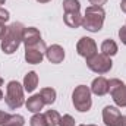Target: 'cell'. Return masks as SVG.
I'll use <instances>...</instances> for the list:
<instances>
[{
	"mask_svg": "<svg viewBox=\"0 0 126 126\" xmlns=\"http://www.w3.org/2000/svg\"><path fill=\"white\" fill-rule=\"evenodd\" d=\"M25 27L21 22H13L12 25L7 27V31L1 40V50L6 54H13L18 47L22 43V35H24Z\"/></svg>",
	"mask_w": 126,
	"mask_h": 126,
	"instance_id": "obj_1",
	"label": "cell"
},
{
	"mask_svg": "<svg viewBox=\"0 0 126 126\" xmlns=\"http://www.w3.org/2000/svg\"><path fill=\"white\" fill-rule=\"evenodd\" d=\"M106 12L101 6H88L82 18V27L90 32H98L103 28Z\"/></svg>",
	"mask_w": 126,
	"mask_h": 126,
	"instance_id": "obj_2",
	"label": "cell"
},
{
	"mask_svg": "<svg viewBox=\"0 0 126 126\" xmlns=\"http://www.w3.org/2000/svg\"><path fill=\"white\" fill-rule=\"evenodd\" d=\"M63 19L69 28H79L82 25V15H81V3L79 0H63Z\"/></svg>",
	"mask_w": 126,
	"mask_h": 126,
	"instance_id": "obj_3",
	"label": "cell"
},
{
	"mask_svg": "<svg viewBox=\"0 0 126 126\" xmlns=\"http://www.w3.org/2000/svg\"><path fill=\"white\" fill-rule=\"evenodd\" d=\"M72 103L75 106V109L81 113H85L91 109L93 106V100H91V90L87 85H78L73 90L72 94Z\"/></svg>",
	"mask_w": 126,
	"mask_h": 126,
	"instance_id": "obj_4",
	"label": "cell"
},
{
	"mask_svg": "<svg viewBox=\"0 0 126 126\" xmlns=\"http://www.w3.org/2000/svg\"><path fill=\"white\" fill-rule=\"evenodd\" d=\"M4 101L9 109L16 110L24 104V88L18 81H10L6 87V97Z\"/></svg>",
	"mask_w": 126,
	"mask_h": 126,
	"instance_id": "obj_5",
	"label": "cell"
},
{
	"mask_svg": "<svg viewBox=\"0 0 126 126\" xmlns=\"http://www.w3.org/2000/svg\"><path fill=\"white\" fill-rule=\"evenodd\" d=\"M87 66L95 72V73H98V75H103V73H107V72H110V69H111V66H113V62H111V59L109 57V56H106V54H98V53H95L94 56H91V57H88L87 59Z\"/></svg>",
	"mask_w": 126,
	"mask_h": 126,
	"instance_id": "obj_6",
	"label": "cell"
},
{
	"mask_svg": "<svg viewBox=\"0 0 126 126\" xmlns=\"http://www.w3.org/2000/svg\"><path fill=\"white\" fill-rule=\"evenodd\" d=\"M109 93L117 107H126V85L120 79L114 78L109 81Z\"/></svg>",
	"mask_w": 126,
	"mask_h": 126,
	"instance_id": "obj_7",
	"label": "cell"
},
{
	"mask_svg": "<svg viewBox=\"0 0 126 126\" xmlns=\"http://www.w3.org/2000/svg\"><path fill=\"white\" fill-rule=\"evenodd\" d=\"M103 122L106 126H126V117L114 106H106L103 110Z\"/></svg>",
	"mask_w": 126,
	"mask_h": 126,
	"instance_id": "obj_8",
	"label": "cell"
},
{
	"mask_svg": "<svg viewBox=\"0 0 126 126\" xmlns=\"http://www.w3.org/2000/svg\"><path fill=\"white\" fill-rule=\"evenodd\" d=\"M46 50H47V46L43 40H40L37 44L30 46V47H25V60L31 64H38V63L43 62L44 59V54H46Z\"/></svg>",
	"mask_w": 126,
	"mask_h": 126,
	"instance_id": "obj_9",
	"label": "cell"
},
{
	"mask_svg": "<svg viewBox=\"0 0 126 126\" xmlns=\"http://www.w3.org/2000/svg\"><path fill=\"white\" fill-rule=\"evenodd\" d=\"M76 51H78L79 56L88 59V57L94 56L95 53H97V44H95V41L93 38H90V37H82V38L78 41V44H76Z\"/></svg>",
	"mask_w": 126,
	"mask_h": 126,
	"instance_id": "obj_10",
	"label": "cell"
},
{
	"mask_svg": "<svg viewBox=\"0 0 126 126\" xmlns=\"http://www.w3.org/2000/svg\"><path fill=\"white\" fill-rule=\"evenodd\" d=\"M46 57L48 59L50 63L59 64V63H62L63 59H64V50H63L62 46L53 44V46L47 47V50H46Z\"/></svg>",
	"mask_w": 126,
	"mask_h": 126,
	"instance_id": "obj_11",
	"label": "cell"
},
{
	"mask_svg": "<svg viewBox=\"0 0 126 126\" xmlns=\"http://www.w3.org/2000/svg\"><path fill=\"white\" fill-rule=\"evenodd\" d=\"M41 40V34L37 28L30 27V28H25L24 30V35H22V43L25 44V47H30L37 44L38 41Z\"/></svg>",
	"mask_w": 126,
	"mask_h": 126,
	"instance_id": "obj_12",
	"label": "cell"
},
{
	"mask_svg": "<svg viewBox=\"0 0 126 126\" xmlns=\"http://www.w3.org/2000/svg\"><path fill=\"white\" fill-rule=\"evenodd\" d=\"M91 93L98 97H103L109 93V81L104 78V76H98L93 81V85H91Z\"/></svg>",
	"mask_w": 126,
	"mask_h": 126,
	"instance_id": "obj_13",
	"label": "cell"
},
{
	"mask_svg": "<svg viewBox=\"0 0 126 126\" xmlns=\"http://www.w3.org/2000/svg\"><path fill=\"white\" fill-rule=\"evenodd\" d=\"M44 100H43V97L40 94H35L30 97L28 100H27V103H25V106H27V109L32 111V113H40V110H43V107H44Z\"/></svg>",
	"mask_w": 126,
	"mask_h": 126,
	"instance_id": "obj_14",
	"label": "cell"
},
{
	"mask_svg": "<svg viewBox=\"0 0 126 126\" xmlns=\"http://www.w3.org/2000/svg\"><path fill=\"white\" fill-rule=\"evenodd\" d=\"M37 85H38V75L34 70L28 72L24 78V90L27 93H32L37 88Z\"/></svg>",
	"mask_w": 126,
	"mask_h": 126,
	"instance_id": "obj_15",
	"label": "cell"
},
{
	"mask_svg": "<svg viewBox=\"0 0 126 126\" xmlns=\"http://www.w3.org/2000/svg\"><path fill=\"white\" fill-rule=\"evenodd\" d=\"M101 53L106 54V56H109V57L114 56V54L117 53V44H116L111 38L104 40L103 44H101Z\"/></svg>",
	"mask_w": 126,
	"mask_h": 126,
	"instance_id": "obj_16",
	"label": "cell"
},
{
	"mask_svg": "<svg viewBox=\"0 0 126 126\" xmlns=\"http://www.w3.org/2000/svg\"><path fill=\"white\" fill-rule=\"evenodd\" d=\"M44 116H46V120H47L48 126H59V122H60L62 116L56 110H47L44 113Z\"/></svg>",
	"mask_w": 126,
	"mask_h": 126,
	"instance_id": "obj_17",
	"label": "cell"
},
{
	"mask_svg": "<svg viewBox=\"0 0 126 126\" xmlns=\"http://www.w3.org/2000/svg\"><path fill=\"white\" fill-rule=\"evenodd\" d=\"M24 125H25V119L21 114H9V117L3 123V126H24Z\"/></svg>",
	"mask_w": 126,
	"mask_h": 126,
	"instance_id": "obj_18",
	"label": "cell"
},
{
	"mask_svg": "<svg viewBox=\"0 0 126 126\" xmlns=\"http://www.w3.org/2000/svg\"><path fill=\"white\" fill-rule=\"evenodd\" d=\"M40 95L43 97L46 104H53L56 101V90H53V88H43Z\"/></svg>",
	"mask_w": 126,
	"mask_h": 126,
	"instance_id": "obj_19",
	"label": "cell"
},
{
	"mask_svg": "<svg viewBox=\"0 0 126 126\" xmlns=\"http://www.w3.org/2000/svg\"><path fill=\"white\" fill-rule=\"evenodd\" d=\"M30 125L31 126H48L47 120H46V116L43 113H35L30 120Z\"/></svg>",
	"mask_w": 126,
	"mask_h": 126,
	"instance_id": "obj_20",
	"label": "cell"
},
{
	"mask_svg": "<svg viewBox=\"0 0 126 126\" xmlns=\"http://www.w3.org/2000/svg\"><path fill=\"white\" fill-rule=\"evenodd\" d=\"M59 126H75V119L70 114H64V116L60 117Z\"/></svg>",
	"mask_w": 126,
	"mask_h": 126,
	"instance_id": "obj_21",
	"label": "cell"
},
{
	"mask_svg": "<svg viewBox=\"0 0 126 126\" xmlns=\"http://www.w3.org/2000/svg\"><path fill=\"white\" fill-rule=\"evenodd\" d=\"M9 12L6 10V9H3V7H0V22L1 24H4V22H7L9 21Z\"/></svg>",
	"mask_w": 126,
	"mask_h": 126,
	"instance_id": "obj_22",
	"label": "cell"
},
{
	"mask_svg": "<svg viewBox=\"0 0 126 126\" xmlns=\"http://www.w3.org/2000/svg\"><path fill=\"white\" fill-rule=\"evenodd\" d=\"M119 38H120V41L126 46V25L119 30Z\"/></svg>",
	"mask_w": 126,
	"mask_h": 126,
	"instance_id": "obj_23",
	"label": "cell"
},
{
	"mask_svg": "<svg viewBox=\"0 0 126 126\" xmlns=\"http://www.w3.org/2000/svg\"><path fill=\"white\" fill-rule=\"evenodd\" d=\"M9 117V114L6 113V111H3V110H0V126H3V123L6 122V119Z\"/></svg>",
	"mask_w": 126,
	"mask_h": 126,
	"instance_id": "obj_24",
	"label": "cell"
},
{
	"mask_svg": "<svg viewBox=\"0 0 126 126\" xmlns=\"http://www.w3.org/2000/svg\"><path fill=\"white\" fill-rule=\"evenodd\" d=\"M6 31H7V27H6L4 24H1V22H0V41L3 40V37H4Z\"/></svg>",
	"mask_w": 126,
	"mask_h": 126,
	"instance_id": "obj_25",
	"label": "cell"
},
{
	"mask_svg": "<svg viewBox=\"0 0 126 126\" xmlns=\"http://www.w3.org/2000/svg\"><path fill=\"white\" fill-rule=\"evenodd\" d=\"M90 3H91L93 6H101V7H103V4L107 3V0H90Z\"/></svg>",
	"mask_w": 126,
	"mask_h": 126,
	"instance_id": "obj_26",
	"label": "cell"
},
{
	"mask_svg": "<svg viewBox=\"0 0 126 126\" xmlns=\"http://www.w3.org/2000/svg\"><path fill=\"white\" fill-rule=\"evenodd\" d=\"M120 9H122V12H125L126 13V0H122V3H120Z\"/></svg>",
	"mask_w": 126,
	"mask_h": 126,
	"instance_id": "obj_27",
	"label": "cell"
},
{
	"mask_svg": "<svg viewBox=\"0 0 126 126\" xmlns=\"http://www.w3.org/2000/svg\"><path fill=\"white\" fill-rule=\"evenodd\" d=\"M38 3H48V1H51V0H37Z\"/></svg>",
	"mask_w": 126,
	"mask_h": 126,
	"instance_id": "obj_28",
	"label": "cell"
},
{
	"mask_svg": "<svg viewBox=\"0 0 126 126\" xmlns=\"http://www.w3.org/2000/svg\"><path fill=\"white\" fill-rule=\"evenodd\" d=\"M3 98V93H1V90H0V100Z\"/></svg>",
	"mask_w": 126,
	"mask_h": 126,
	"instance_id": "obj_29",
	"label": "cell"
},
{
	"mask_svg": "<svg viewBox=\"0 0 126 126\" xmlns=\"http://www.w3.org/2000/svg\"><path fill=\"white\" fill-rule=\"evenodd\" d=\"M1 85H3V79L0 78V87H1Z\"/></svg>",
	"mask_w": 126,
	"mask_h": 126,
	"instance_id": "obj_30",
	"label": "cell"
},
{
	"mask_svg": "<svg viewBox=\"0 0 126 126\" xmlns=\"http://www.w3.org/2000/svg\"><path fill=\"white\" fill-rule=\"evenodd\" d=\"M79 126H97V125H79Z\"/></svg>",
	"mask_w": 126,
	"mask_h": 126,
	"instance_id": "obj_31",
	"label": "cell"
},
{
	"mask_svg": "<svg viewBox=\"0 0 126 126\" xmlns=\"http://www.w3.org/2000/svg\"><path fill=\"white\" fill-rule=\"evenodd\" d=\"M4 1H6V0H0V4H3V3H4Z\"/></svg>",
	"mask_w": 126,
	"mask_h": 126,
	"instance_id": "obj_32",
	"label": "cell"
}]
</instances>
